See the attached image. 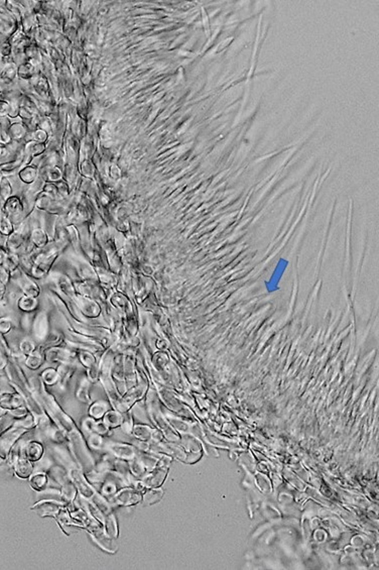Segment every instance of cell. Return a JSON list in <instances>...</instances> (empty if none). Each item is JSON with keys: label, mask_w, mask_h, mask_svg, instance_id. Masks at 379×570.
I'll use <instances>...</instances> for the list:
<instances>
[{"label": "cell", "mask_w": 379, "mask_h": 570, "mask_svg": "<svg viewBox=\"0 0 379 570\" xmlns=\"http://www.w3.org/2000/svg\"><path fill=\"white\" fill-rule=\"evenodd\" d=\"M147 407H148V413L151 421L154 423L156 428H158L163 432L165 439L167 441L180 440V437L171 429V425L168 422L165 415L163 414L159 400L153 392H151L148 396Z\"/></svg>", "instance_id": "cell-1"}, {"label": "cell", "mask_w": 379, "mask_h": 570, "mask_svg": "<svg viewBox=\"0 0 379 570\" xmlns=\"http://www.w3.org/2000/svg\"><path fill=\"white\" fill-rule=\"evenodd\" d=\"M126 487H129L126 478L120 473L114 470H110L105 472L102 482L95 487V489L100 495L109 500L114 497L121 489Z\"/></svg>", "instance_id": "cell-2"}, {"label": "cell", "mask_w": 379, "mask_h": 570, "mask_svg": "<svg viewBox=\"0 0 379 570\" xmlns=\"http://www.w3.org/2000/svg\"><path fill=\"white\" fill-rule=\"evenodd\" d=\"M90 535L92 541L104 552L109 554H115L118 551V545L115 542L116 539L110 537L105 532L102 524L92 526L86 529Z\"/></svg>", "instance_id": "cell-3"}, {"label": "cell", "mask_w": 379, "mask_h": 570, "mask_svg": "<svg viewBox=\"0 0 379 570\" xmlns=\"http://www.w3.org/2000/svg\"><path fill=\"white\" fill-rule=\"evenodd\" d=\"M112 506L115 507H132L142 503V493L138 490L126 487L121 489L114 497L109 499Z\"/></svg>", "instance_id": "cell-4"}, {"label": "cell", "mask_w": 379, "mask_h": 570, "mask_svg": "<svg viewBox=\"0 0 379 570\" xmlns=\"http://www.w3.org/2000/svg\"><path fill=\"white\" fill-rule=\"evenodd\" d=\"M30 430L20 426L12 425L9 429L1 433V459L4 461L15 443Z\"/></svg>", "instance_id": "cell-5"}, {"label": "cell", "mask_w": 379, "mask_h": 570, "mask_svg": "<svg viewBox=\"0 0 379 570\" xmlns=\"http://www.w3.org/2000/svg\"><path fill=\"white\" fill-rule=\"evenodd\" d=\"M105 452H109L117 458L129 461L137 456L138 449L132 443H122L106 440Z\"/></svg>", "instance_id": "cell-6"}, {"label": "cell", "mask_w": 379, "mask_h": 570, "mask_svg": "<svg viewBox=\"0 0 379 570\" xmlns=\"http://www.w3.org/2000/svg\"><path fill=\"white\" fill-rule=\"evenodd\" d=\"M132 437L138 440L149 441V442H161V441H164L165 439L161 430H159L156 427H152L148 424H141V423L134 424Z\"/></svg>", "instance_id": "cell-7"}, {"label": "cell", "mask_w": 379, "mask_h": 570, "mask_svg": "<svg viewBox=\"0 0 379 570\" xmlns=\"http://www.w3.org/2000/svg\"><path fill=\"white\" fill-rule=\"evenodd\" d=\"M64 507H66V504L63 502L54 500H40L31 507V510L42 518L51 517L54 519Z\"/></svg>", "instance_id": "cell-8"}, {"label": "cell", "mask_w": 379, "mask_h": 570, "mask_svg": "<svg viewBox=\"0 0 379 570\" xmlns=\"http://www.w3.org/2000/svg\"><path fill=\"white\" fill-rule=\"evenodd\" d=\"M169 467H157L149 471L140 480L145 489L162 488L168 474Z\"/></svg>", "instance_id": "cell-9"}, {"label": "cell", "mask_w": 379, "mask_h": 570, "mask_svg": "<svg viewBox=\"0 0 379 570\" xmlns=\"http://www.w3.org/2000/svg\"><path fill=\"white\" fill-rule=\"evenodd\" d=\"M55 522L57 523V525L60 526L61 530L66 534V536H70V532L68 531L71 528H80V529H85L84 526L79 523L77 520H75L69 511V509L67 507H64L60 513L57 514V516L54 518Z\"/></svg>", "instance_id": "cell-10"}, {"label": "cell", "mask_w": 379, "mask_h": 570, "mask_svg": "<svg viewBox=\"0 0 379 570\" xmlns=\"http://www.w3.org/2000/svg\"><path fill=\"white\" fill-rule=\"evenodd\" d=\"M13 472L20 479H30L35 472V462L30 460L22 451L13 467Z\"/></svg>", "instance_id": "cell-11"}, {"label": "cell", "mask_w": 379, "mask_h": 570, "mask_svg": "<svg viewBox=\"0 0 379 570\" xmlns=\"http://www.w3.org/2000/svg\"><path fill=\"white\" fill-rule=\"evenodd\" d=\"M22 451L30 460L38 462L45 455V445L40 440L32 439L24 444Z\"/></svg>", "instance_id": "cell-12"}, {"label": "cell", "mask_w": 379, "mask_h": 570, "mask_svg": "<svg viewBox=\"0 0 379 570\" xmlns=\"http://www.w3.org/2000/svg\"><path fill=\"white\" fill-rule=\"evenodd\" d=\"M50 480L51 478L47 472L38 471V472H34V474L30 477L28 482L34 491L40 493L46 490L50 486Z\"/></svg>", "instance_id": "cell-13"}, {"label": "cell", "mask_w": 379, "mask_h": 570, "mask_svg": "<svg viewBox=\"0 0 379 570\" xmlns=\"http://www.w3.org/2000/svg\"><path fill=\"white\" fill-rule=\"evenodd\" d=\"M70 513H71V516H72L75 520H77L79 523H81V524L84 526L85 530H86L87 528H89V527H92V526H96V525H98V524H101V523H99L97 520H95L88 511H86L84 508H82V507H80V506H78V505H77V508H76L75 510L71 511Z\"/></svg>", "instance_id": "cell-14"}, {"label": "cell", "mask_w": 379, "mask_h": 570, "mask_svg": "<svg viewBox=\"0 0 379 570\" xmlns=\"http://www.w3.org/2000/svg\"><path fill=\"white\" fill-rule=\"evenodd\" d=\"M84 437H85L87 446L89 447L90 450H93V451H96V452H101V453L105 452L106 439H104V436H102L98 433H91V434H88Z\"/></svg>", "instance_id": "cell-15"}, {"label": "cell", "mask_w": 379, "mask_h": 570, "mask_svg": "<svg viewBox=\"0 0 379 570\" xmlns=\"http://www.w3.org/2000/svg\"><path fill=\"white\" fill-rule=\"evenodd\" d=\"M46 357L50 361H61L68 364L73 361L75 357V353H72L64 349L54 348V349H49L46 352Z\"/></svg>", "instance_id": "cell-16"}, {"label": "cell", "mask_w": 379, "mask_h": 570, "mask_svg": "<svg viewBox=\"0 0 379 570\" xmlns=\"http://www.w3.org/2000/svg\"><path fill=\"white\" fill-rule=\"evenodd\" d=\"M164 491L163 488L147 489L142 494V504L143 506H153L160 503L163 500Z\"/></svg>", "instance_id": "cell-17"}, {"label": "cell", "mask_w": 379, "mask_h": 570, "mask_svg": "<svg viewBox=\"0 0 379 570\" xmlns=\"http://www.w3.org/2000/svg\"><path fill=\"white\" fill-rule=\"evenodd\" d=\"M25 400L20 394H2L1 396V408L4 409H14L24 406Z\"/></svg>", "instance_id": "cell-18"}, {"label": "cell", "mask_w": 379, "mask_h": 570, "mask_svg": "<svg viewBox=\"0 0 379 570\" xmlns=\"http://www.w3.org/2000/svg\"><path fill=\"white\" fill-rule=\"evenodd\" d=\"M110 410L109 404L106 401H96L90 405L88 410L89 416L96 420H102L104 415Z\"/></svg>", "instance_id": "cell-19"}, {"label": "cell", "mask_w": 379, "mask_h": 570, "mask_svg": "<svg viewBox=\"0 0 379 570\" xmlns=\"http://www.w3.org/2000/svg\"><path fill=\"white\" fill-rule=\"evenodd\" d=\"M104 530L105 532L108 534L110 537L117 539L119 537V526H118V522H117V518L116 515L114 512H110L105 516V521H104Z\"/></svg>", "instance_id": "cell-20"}, {"label": "cell", "mask_w": 379, "mask_h": 570, "mask_svg": "<svg viewBox=\"0 0 379 570\" xmlns=\"http://www.w3.org/2000/svg\"><path fill=\"white\" fill-rule=\"evenodd\" d=\"M103 422L108 426L110 429H115L121 426L123 415L119 411L115 409H110L108 412L103 417Z\"/></svg>", "instance_id": "cell-21"}, {"label": "cell", "mask_w": 379, "mask_h": 570, "mask_svg": "<svg viewBox=\"0 0 379 570\" xmlns=\"http://www.w3.org/2000/svg\"><path fill=\"white\" fill-rule=\"evenodd\" d=\"M89 389H90V380L87 378H84L81 383L80 386L76 392V398L79 400L80 402L84 403V404H88L91 405V397L89 394Z\"/></svg>", "instance_id": "cell-22"}, {"label": "cell", "mask_w": 379, "mask_h": 570, "mask_svg": "<svg viewBox=\"0 0 379 570\" xmlns=\"http://www.w3.org/2000/svg\"><path fill=\"white\" fill-rule=\"evenodd\" d=\"M129 464V468H130V472L137 478L141 479L148 472L149 470L147 469V467L142 464V462L135 457L134 459H131L128 461Z\"/></svg>", "instance_id": "cell-23"}, {"label": "cell", "mask_w": 379, "mask_h": 570, "mask_svg": "<svg viewBox=\"0 0 379 570\" xmlns=\"http://www.w3.org/2000/svg\"><path fill=\"white\" fill-rule=\"evenodd\" d=\"M123 415V420H122V424L120 426L122 432L126 435H129L132 437L133 434V427H134V420H133V415H132V411L129 410L125 413H122Z\"/></svg>", "instance_id": "cell-24"}, {"label": "cell", "mask_w": 379, "mask_h": 570, "mask_svg": "<svg viewBox=\"0 0 379 570\" xmlns=\"http://www.w3.org/2000/svg\"><path fill=\"white\" fill-rule=\"evenodd\" d=\"M97 426H98V420L92 418L91 416L84 418L82 421V434L86 436L91 433H96Z\"/></svg>", "instance_id": "cell-25"}, {"label": "cell", "mask_w": 379, "mask_h": 570, "mask_svg": "<svg viewBox=\"0 0 379 570\" xmlns=\"http://www.w3.org/2000/svg\"><path fill=\"white\" fill-rule=\"evenodd\" d=\"M42 379L44 381V383L48 386H54L55 384L59 383L60 380V373L59 370L54 369V368H47L46 370H44V373L42 374Z\"/></svg>", "instance_id": "cell-26"}, {"label": "cell", "mask_w": 379, "mask_h": 570, "mask_svg": "<svg viewBox=\"0 0 379 570\" xmlns=\"http://www.w3.org/2000/svg\"><path fill=\"white\" fill-rule=\"evenodd\" d=\"M26 365L32 369H37L43 363V356L41 351H34L25 361Z\"/></svg>", "instance_id": "cell-27"}, {"label": "cell", "mask_w": 379, "mask_h": 570, "mask_svg": "<svg viewBox=\"0 0 379 570\" xmlns=\"http://www.w3.org/2000/svg\"><path fill=\"white\" fill-rule=\"evenodd\" d=\"M6 414L9 415L10 417L14 418L15 420H17V419H22L25 416H27L30 414V412H28V409L26 407L21 406V407L14 408V409H6Z\"/></svg>", "instance_id": "cell-28"}, {"label": "cell", "mask_w": 379, "mask_h": 570, "mask_svg": "<svg viewBox=\"0 0 379 570\" xmlns=\"http://www.w3.org/2000/svg\"><path fill=\"white\" fill-rule=\"evenodd\" d=\"M79 359H80L81 363H82L84 366L88 367V368H91V367H93V366L96 364V359H95V357H94L90 352H87V351H82V352H80V354H79Z\"/></svg>", "instance_id": "cell-29"}, {"label": "cell", "mask_w": 379, "mask_h": 570, "mask_svg": "<svg viewBox=\"0 0 379 570\" xmlns=\"http://www.w3.org/2000/svg\"><path fill=\"white\" fill-rule=\"evenodd\" d=\"M20 349L24 354H28L31 355L34 351H35V344L32 340H23L20 344Z\"/></svg>", "instance_id": "cell-30"}]
</instances>
